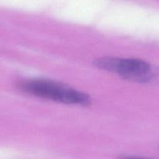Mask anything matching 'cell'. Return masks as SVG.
I'll return each mask as SVG.
<instances>
[{"label":"cell","instance_id":"cell-1","mask_svg":"<svg viewBox=\"0 0 159 159\" xmlns=\"http://www.w3.org/2000/svg\"><path fill=\"white\" fill-rule=\"evenodd\" d=\"M18 87L28 94L55 102L79 106H88L91 103V98L86 93L51 80L23 81L18 84Z\"/></svg>","mask_w":159,"mask_h":159},{"label":"cell","instance_id":"cell-2","mask_svg":"<svg viewBox=\"0 0 159 159\" xmlns=\"http://www.w3.org/2000/svg\"><path fill=\"white\" fill-rule=\"evenodd\" d=\"M95 65L99 68L134 82H148L154 75L150 64L140 59L104 57L96 60Z\"/></svg>","mask_w":159,"mask_h":159},{"label":"cell","instance_id":"cell-3","mask_svg":"<svg viewBox=\"0 0 159 159\" xmlns=\"http://www.w3.org/2000/svg\"><path fill=\"white\" fill-rule=\"evenodd\" d=\"M120 159H147V158H136V157H124Z\"/></svg>","mask_w":159,"mask_h":159}]
</instances>
